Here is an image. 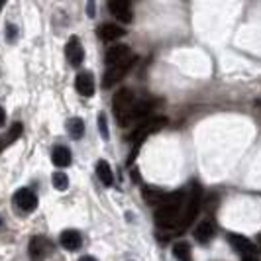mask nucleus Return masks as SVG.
Listing matches in <instances>:
<instances>
[{
	"instance_id": "obj_1",
	"label": "nucleus",
	"mask_w": 261,
	"mask_h": 261,
	"mask_svg": "<svg viewBox=\"0 0 261 261\" xmlns=\"http://www.w3.org/2000/svg\"><path fill=\"white\" fill-rule=\"evenodd\" d=\"M185 193L183 191H175L169 193L165 202L155 210V224L159 228H179L181 224V206H183Z\"/></svg>"
},
{
	"instance_id": "obj_7",
	"label": "nucleus",
	"mask_w": 261,
	"mask_h": 261,
	"mask_svg": "<svg viewBox=\"0 0 261 261\" xmlns=\"http://www.w3.org/2000/svg\"><path fill=\"white\" fill-rule=\"evenodd\" d=\"M130 61H134V57H132L128 45L116 43V45L108 47V51H106V65L108 67L124 65V63H130Z\"/></svg>"
},
{
	"instance_id": "obj_28",
	"label": "nucleus",
	"mask_w": 261,
	"mask_h": 261,
	"mask_svg": "<svg viewBox=\"0 0 261 261\" xmlns=\"http://www.w3.org/2000/svg\"><path fill=\"white\" fill-rule=\"evenodd\" d=\"M2 147H4V142H2V140H0V151H2Z\"/></svg>"
},
{
	"instance_id": "obj_10",
	"label": "nucleus",
	"mask_w": 261,
	"mask_h": 261,
	"mask_svg": "<svg viewBox=\"0 0 261 261\" xmlns=\"http://www.w3.org/2000/svg\"><path fill=\"white\" fill-rule=\"evenodd\" d=\"M134 61L130 63H124V65H116V67H108V71L105 73V79H102V87L105 89H110L112 85H116L118 81H122L124 75L130 71V67Z\"/></svg>"
},
{
	"instance_id": "obj_22",
	"label": "nucleus",
	"mask_w": 261,
	"mask_h": 261,
	"mask_svg": "<svg viewBox=\"0 0 261 261\" xmlns=\"http://www.w3.org/2000/svg\"><path fill=\"white\" fill-rule=\"evenodd\" d=\"M20 134H22V124H20V122H14L12 128H10V134H8V144L14 142V140H18Z\"/></svg>"
},
{
	"instance_id": "obj_3",
	"label": "nucleus",
	"mask_w": 261,
	"mask_h": 261,
	"mask_svg": "<svg viewBox=\"0 0 261 261\" xmlns=\"http://www.w3.org/2000/svg\"><path fill=\"white\" fill-rule=\"evenodd\" d=\"M165 124H167V118L155 116V118H147V120H145V122H142L140 126H136L134 134L130 136L132 144H134V151L130 153L128 165H132V161H134V157H136V153H138V149H140V145H142V142H144L145 138H147L149 134H153V132L161 130Z\"/></svg>"
},
{
	"instance_id": "obj_14",
	"label": "nucleus",
	"mask_w": 261,
	"mask_h": 261,
	"mask_svg": "<svg viewBox=\"0 0 261 261\" xmlns=\"http://www.w3.org/2000/svg\"><path fill=\"white\" fill-rule=\"evenodd\" d=\"M212 236H214V224L210 220H202L195 228V238L198 244H208L212 240Z\"/></svg>"
},
{
	"instance_id": "obj_8",
	"label": "nucleus",
	"mask_w": 261,
	"mask_h": 261,
	"mask_svg": "<svg viewBox=\"0 0 261 261\" xmlns=\"http://www.w3.org/2000/svg\"><path fill=\"white\" fill-rule=\"evenodd\" d=\"M228 242L232 244V248L240 253V255H244V259H248V257H253L255 255V244L248 240L246 236H240V234H228Z\"/></svg>"
},
{
	"instance_id": "obj_4",
	"label": "nucleus",
	"mask_w": 261,
	"mask_h": 261,
	"mask_svg": "<svg viewBox=\"0 0 261 261\" xmlns=\"http://www.w3.org/2000/svg\"><path fill=\"white\" fill-rule=\"evenodd\" d=\"M200 187L198 185H193V189H191V198H189V202H187V210H185L183 218H181V224H179V228L177 230H187L193 220L196 218V214H198V208H200Z\"/></svg>"
},
{
	"instance_id": "obj_26",
	"label": "nucleus",
	"mask_w": 261,
	"mask_h": 261,
	"mask_svg": "<svg viewBox=\"0 0 261 261\" xmlns=\"http://www.w3.org/2000/svg\"><path fill=\"white\" fill-rule=\"evenodd\" d=\"M79 261H96L94 257H91V255H85V257H81Z\"/></svg>"
},
{
	"instance_id": "obj_25",
	"label": "nucleus",
	"mask_w": 261,
	"mask_h": 261,
	"mask_svg": "<svg viewBox=\"0 0 261 261\" xmlns=\"http://www.w3.org/2000/svg\"><path fill=\"white\" fill-rule=\"evenodd\" d=\"M4 118H6V114H4V110H2V106H0V126L4 124Z\"/></svg>"
},
{
	"instance_id": "obj_31",
	"label": "nucleus",
	"mask_w": 261,
	"mask_h": 261,
	"mask_svg": "<svg viewBox=\"0 0 261 261\" xmlns=\"http://www.w3.org/2000/svg\"><path fill=\"white\" fill-rule=\"evenodd\" d=\"M0 222H2V218H0Z\"/></svg>"
},
{
	"instance_id": "obj_21",
	"label": "nucleus",
	"mask_w": 261,
	"mask_h": 261,
	"mask_svg": "<svg viewBox=\"0 0 261 261\" xmlns=\"http://www.w3.org/2000/svg\"><path fill=\"white\" fill-rule=\"evenodd\" d=\"M51 181H53V187H55L57 191H65L67 187H69V179H67L65 173H61V171L53 173Z\"/></svg>"
},
{
	"instance_id": "obj_29",
	"label": "nucleus",
	"mask_w": 261,
	"mask_h": 261,
	"mask_svg": "<svg viewBox=\"0 0 261 261\" xmlns=\"http://www.w3.org/2000/svg\"><path fill=\"white\" fill-rule=\"evenodd\" d=\"M2 6H4V2H0V10H2Z\"/></svg>"
},
{
	"instance_id": "obj_5",
	"label": "nucleus",
	"mask_w": 261,
	"mask_h": 261,
	"mask_svg": "<svg viewBox=\"0 0 261 261\" xmlns=\"http://www.w3.org/2000/svg\"><path fill=\"white\" fill-rule=\"evenodd\" d=\"M12 204L14 208L22 214H28V212H34L38 208V196L32 189H20L16 191L12 196Z\"/></svg>"
},
{
	"instance_id": "obj_15",
	"label": "nucleus",
	"mask_w": 261,
	"mask_h": 261,
	"mask_svg": "<svg viewBox=\"0 0 261 261\" xmlns=\"http://www.w3.org/2000/svg\"><path fill=\"white\" fill-rule=\"evenodd\" d=\"M98 36L105 41H114V39L126 36V32L120 26H116V24H102V26L98 28Z\"/></svg>"
},
{
	"instance_id": "obj_23",
	"label": "nucleus",
	"mask_w": 261,
	"mask_h": 261,
	"mask_svg": "<svg viewBox=\"0 0 261 261\" xmlns=\"http://www.w3.org/2000/svg\"><path fill=\"white\" fill-rule=\"evenodd\" d=\"M98 130L102 134V138L108 140V128H106V116L105 114H98Z\"/></svg>"
},
{
	"instance_id": "obj_2",
	"label": "nucleus",
	"mask_w": 261,
	"mask_h": 261,
	"mask_svg": "<svg viewBox=\"0 0 261 261\" xmlns=\"http://www.w3.org/2000/svg\"><path fill=\"white\" fill-rule=\"evenodd\" d=\"M134 92L130 89H122L114 94L112 98V108H114V116H116L118 124L122 128L132 126V110H134Z\"/></svg>"
},
{
	"instance_id": "obj_16",
	"label": "nucleus",
	"mask_w": 261,
	"mask_h": 261,
	"mask_svg": "<svg viewBox=\"0 0 261 261\" xmlns=\"http://www.w3.org/2000/svg\"><path fill=\"white\" fill-rule=\"evenodd\" d=\"M142 195H144L145 202L147 204H153V206H161L165 202V198H167V193H163L159 189H153V187H145Z\"/></svg>"
},
{
	"instance_id": "obj_13",
	"label": "nucleus",
	"mask_w": 261,
	"mask_h": 261,
	"mask_svg": "<svg viewBox=\"0 0 261 261\" xmlns=\"http://www.w3.org/2000/svg\"><path fill=\"white\" fill-rule=\"evenodd\" d=\"M59 242H61V246L69 251H77L81 246H83V236L79 234L77 230H65L61 238H59Z\"/></svg>"
},
{
	"instance_id": "obj_17",
	"label": "nucleus",
	"mask_w": 261,
	"mask_h": 261,
	"mask_svg": "<svg viewBox=\"0 0 261 261\" xmlns=\"http://www.w3.org/2000/svg\"><path fill=\"white\" fill-rule=\"evenodd\" d=\"M51 159L57 167H67V165H71V151L63 145H59V147L53 149Z\"/></svg>"
},
{
	"instance_id": "obj_12",
	"label": "nucleus",
	"mask_w": 261,
	"mask_h": 261,
	"mask_svg": "<svg viewBox=\"0 0 261 261\" xmlns=\"http://www.w3.org/2000/svg\"><path fill=\"white\" fill-rule=\"evenodd\" d=\"M75 87H77L79 94L92 96L94 94V77H92V73H89V71L79 73L77 79H75Z\"/></svg>"
},
{
	"instance_id": "obj_24",
	"label": "nucleus",
	"mask_w": 261,
	"mask_h": 261,
	"mask_svg": "<svg viewBox=\"0 0 261 261\" xmlns=\"http://www.w3.org/2000/svg\"><path fill=\"white\" fill-rule=\"evenodd\" d=\"M6 36H8L10 41H14L16 36H18V28L14 26V24H8V26H6Z\"/></svg>"
},
{
	"instance_id": "obj_9",
	"label": "nucleus",
	"mask_w": 261,
	"mask_h": 261,
	"mask_svg": "<svg viewBox=\"0 0 261 261\" xmlns=\"http://www.w3.org/2000/svg\"><path fill=\"white\" fill-rule=\"evenodd\" d=\"M108 10H110L112 16H116L118 20L124 22V24H130L132 18H134L130 2H126V0H110L108 2Z\"/></svg>"
},
{
	"instance_id": "obj_19",
	"label": "nucleus",
	"mask_w": 261,
	"mask_h": 261,
	"mask_svg": "<svg viewBox=\"0 0 261 261\" xmlns=\"http://www.w3.org/2000/svg\"><path fill=\"white\" fill-rule=\"evenodd\" d=\"M173 255L177 261H193V253H191V246L187 242H177L173 246Z\"/></svg>"
},
{
	"instance_id": "obj_11",
	"label": "nucleus",
	"mask_w": 261,
	"mask_h": 261,
	"mask_svg": "<svg viewBox=\"0 0 261 261\" xmlns=\"http://www.w3.org/2000/svg\"><path fill=\"white\" fill-rule=\"evenodd\" d=\"M65 55H67V59H69V63H71L73 67H79L81 63H83L85 51H83V45H81L79 38H71L69 41H67Z\"/></svg>"
},
{
	"instance_id": "obj_18",
	"label": "nucleus",
	"mask_w": 261,
	"mask_h": 261,
	"mask_svg": "<svg viewBox=\"0 0 261 261\" xmlns=\"http://www.w3.org/2000/svg\"><path fill=\"white\" fill-rule=\"evenodd\" d=\"M96 175H98V179L106 185V187H110V185L114 183V175H112V169H110V165H108V161L105 159H100L98 163H96Z\"/></svg>"
},
{
	"instance_id": "obj_20",
	"label": "nucleus",
	"mask_w": 261,
	"mask_h": 261,
	"mask_svg": "<svg viewBox=\"0 0 261 261\" xmlns=\"http://www.w3.org/2000/svg\"><path fill=\"white\" fill-rule=\"evenodd\" d=\"M67 132H69V136L71 138H83V134H85V122L81 120V118H71V120H67Z\"/></svg>"
},
{
	"instance_id": "obj_30",
	"label": "nucleus",
	"mask_w": 261,
	"mask_h": 261,
	"mask_svg": "<svg viewBox=\"0 0 261 261\" xmlns=\"http://www.w3.org/2000/svg\"><path fill=\"white\" fill-rule=\"evenodd\" d=\"M259 242H261V234H259Z\"/></svg>"
},
{
	"instance_id": "obj_6",
	"label": "nucleus",
	"mask_w": 261,
	"mask_h": 261,
	"mask_svg": "<svg viewBox=\"0 0 261 261\" xmlns=\"http://www.w3.org/2000/svg\"><path fill=\"white\" fill-rule=\"evenodd\" d=\"M28 251H30V259L32 261H43L53 253V244L45 236H34L30 240Z\"/></svg>"
},
{
	"instance_id": "obj_27",
	"label": "nucleus",
	"mask_w": 261,
	"mask_h": 261,
	"mask_svg": "<svg viewBox=\"0 0 261 261\" xmlns=\"http://www.w3.org/2000/svg\"><path fill=\"white\" fill-rule=\"evenodd\" d=\"M244 261H257L255 257H248V259H244Z\"/></svg>"
}]
</instances>
